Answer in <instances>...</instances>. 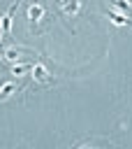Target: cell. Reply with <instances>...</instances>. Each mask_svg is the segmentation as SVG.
I'll return each instance as SVG.
<instances>
[{"mask_svg":"<svg viewBox=\"0 0 132 149\" xmlns=\"http://www.w3.org/2000/svg\"><path fill=\"white\" fill-rule=\"evenodd\" d=\"M44 16H46V7H44L39 0H32V2H28V7H25V23H32V26H37L39 21H44Z\"/></svg>","mask_w":132,"mask_h":149,"instance_id":"6da1fadb","label":"cell"},{"mask_svg":"<svg viewBox=\"0 0 132 149\" xmlns=\"http://www.w3.org/2000/svg\"><path fill=\"white\" fill-rule=\"evenodd\" d=\"M30 74H32V79L37 81V84H51L53 81V77H51V72H49V68L44 65V63H32L30 65Z\"/></svg>","mask_w":132,"mask_h":149,"instance_id":"7a4b0ae2","label":"cell"},{"mask_svg":"<svg viewBox=\"0 0 132 149\" xmlns=\"http://www.w3.org/2000/svg\"><path fill=\"white\" fill-rule=\"evenodd\" d=\"M81 0H58V9L65 14V16H76L81 12Z\"/></svg>","mask_w":132,"mask_h":149,"instance_id":"3957f363","label":"cell"},{"mask_svg":"<svg viewBox=\"0 0 132 149\" xmlns=\"http://www.w3.org/2000/svg\"><path fill=\"white\" fill-rule=\"evenodd\" d=\"M16 9H19V0H16V2H14V5L0 16V30H2V33H12V19H14Z\"/></svg>","mask_w":132,"mask_h":149,"instance_id":"277c9868","label":"cell"},{"mask_svg":"<svg viewBox=\"0 0 132 149\" xmlns=\"http://www.w3.org/2000/svg\"><path fill=\"white\" fill-rule=\"evenodd\" d=\"M25 54H28V51H25L23 47H19V44H9V47L2 51V56H5L9 63H19V61H21V56H25Z\"/></svg>","mask_w":132,"mask_h":149,"instance_id":"5b68a950","label":"cell"},{"mask_svg":"<svg viewBox=\"0 0 132 149\" xmlns=\"http://www.w3.org/2000/svg\"><path fill=\"white\" fill-rule=\"evenodd\" d=\"M107 16H109V19H111V23H116V26H130V19H127L125 14H120V12L107 9Z\"/></svg>","mask_w":132,"mask_h":149,"instance_id":"8992f818","label":"cell"},{"mask_svg":"<svg viewBox=\"0 0 132 149\" xmlns=\"http://www.w3.org/2000/svg\"><path fill=\"white\" fill-rule=\"evenodd\" d=\"M9 74H14V77H25V74H30V65H28V63H12Z\"/></svg>","mask_w":132,"mask_h":149,"instance_id":"52a82bcc","label":"cell"},{"mask_svg":"<svg viewBox=\"0 0 132 149\" xmlns=\"http://www.w3.org/2000/svg\"><path fill=\"white\" fill-rule=\"evenodd\" d=\"M19 88H21L19 84H14V81H5V84L0 86V100H5V98H9V95H14Z\"/></svg>","mask_w":132,"mask_h":149,"instance_id":"ba28073f","label":"cell"},{"mask_svg":"<svg viewBox=\"0 0 132 149\" xmlns=\"http://www.w3.org/2000/svg\"><path fill=\"white\" fill-rule=\"evenodd\" d=\"M109 2H111V7L118 9L120 14H125V16L130 14V2H127V0H109Z\"/></svg>","mask_w":132,"mask_h":149,"instance_id":"9c48e42d","label":"cell"},{"mask_svg":"<svg viewBox=\"0 0 132 149\" xmlns=\"http://www.w3.org/2000/svg\"><path fill=\"white\" fill-rule=\"evenodd\" d=\"M5 81H7V79H5V77H0V86H2V84H5Z\"/></svg>","mask_w":132,"mask_h":149,"instance_id":"30bf717a","label":"cell"}]
</instances>
